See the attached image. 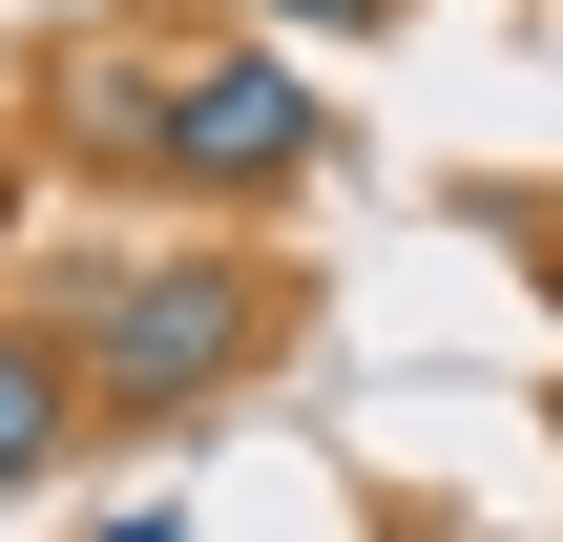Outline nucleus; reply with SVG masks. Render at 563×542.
Here are the masks:
<instances>
[{
	"label": "nucleus",
	"mask_w": 563,
	"mask_h": 542,
	"mask_svg": "<svg viewBox=\"0 0 563 542\" xmlns=\"http://www.w3.org/2000/svg\"><path fill=\"white\" fill-rule=\"evenodd\" d=\"M63 439H84V376L42 313H0V480H63Z\"/></svg>",
	"instance_id": "3"
},
{
	"label": "nucleus",
	"mask_w": 563,
	"mask_h": 542,
	"mask_svg": "<svg viewBox=\"0 0 563 542\" xmlns=\"http://www.w3.org/2000/svg\"><path fill=\"white\" fill-rule=\"evenodd\" d=\"M460 542H501V522H460Z\"/></svg>",
	"instance_id": "7"
},
{
	"label": "nucleus",
	"mask_w": 563,
	"mask_h": 542,
	"mask_svg": "<svg viewBox=\"0 0 563 542\" xmlns=\"http://www.w3.org/2000/svg\"><path fill=\"white\" fill-rule=\"evenodd\" d=\"M42 334H63L84 418L167 439V418H209V397L272 355V272H251V251H63V272H42Z\"/></svg>",
	"instance_id": "2"
},
{
	"label": "nucleus",
	"mask_w": 563,
	"mask_h": 542,
	"mask_svg": "<svg viewBox=\"0 0 563 542\" xmlns=\"http://www.w3.org/2000/svg\"><path fill=\"white\" fill-rule=\"evenodd\" d=\"M63 21H104V0H63Z\"/></svg>",
	"instance_id": "6"
},
{
	"label": "nucleus",
	"mask_w": 563,
	"mask_h": 542,
	"mask_svg": "<svg viewBox=\"0 0 563 542\" xmlns=\"http://www.w3.org/2000/svg\"><path fill=\"white\" fill-rule=\"evenodd\" d=\"M84 542H188V501H104V522H84Z\"/></svg>",
	"instance_id": "5"
},
{
	"label": "nucleus",
	"mask_w": 563,
	"mask_h": 542,
	"mask_svg": "<svg viewBox=\"0 0 563 542\" xmlns=\"http://www.w3.org/2000/svg\"><path fill=\"white\" fill-rule=\"evenodd\" d=\"M376 0H251V42H355Z\"/></svg>",
	"instance_id": "4"
},
{
	"label": "nucleus",
	"mask_w": 563,
	"mask_h": 542,
	"mask_svg": "<svg viewBox=\"0 0 563 542\" xmlns=\"http://www.w3.org/2000/svg\"><path fill=\"white\" fill-rule=\"evenodd\" d=\"M63 146H84V167H167V188H209V209H272V188H313L334 104L292 84V42H188V63L84 42V63H63Z\"/></svg>",
	"instance_id": "1"
}]
</instances>
